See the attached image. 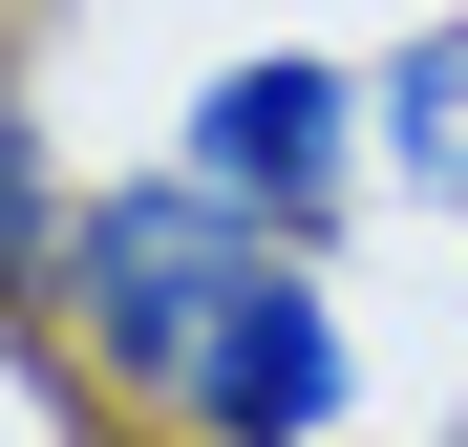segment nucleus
Listing matches in <instances>:
<instances>
[{"label":"nucleus","instance_id":"nucleus-1","mask_svg":"<svg viewBox=\"0 0 468 447\" xmlns=\"http://www.w3.org/2000/svg\"><path fill=\"white\" fill-rule=\"evenodd\" d=\"M256 256H277V235H256L234 192L149 171V192H86V213L43 235V320L86 341L107 384H149V405H171V362H192L213 320H234V277H256Z\"/></svg>","mask_w":468,"mask_h":447},{"label":"nucleus","instance_id":"nucleus-2","mask_svg":"<svg viewBox=\"0 0 468 447\" xmlns=\"http://www.w3.org/2000/svg\"><path fill=\"white\" fill-rule=\"evenodd\" d=\"M341 384H362V362H341V277L277 235L256 277H234V320L171 362V447H320Z\"/></svg>","mask_w":468,"mask_h":447},{"label":"nucleus","instance_id":"nucleus-3","mask_svg":"<svg viewBox=\"0 0 468 447\" xmlns=\"http://www.w3.org/2000/svg\"><path fill=\"white\" fill-rule=\"evenodd\" d=\"M171 171L320 256V213L362 192V86H341V64H298V43H256V64H213V86H192V149H171Z\"/></svg>","mask_w":468,"mask_h":447},{"label":"nucleus","instance_id":"nucleus-4","mask_svg":"<svg viewBox=\"0 0 468 447\" xmlns=\"http://www.w3.org/2000/svg\"><path fill=\"white\" fill-rule=\"evenodd\" d=\"M362 149H383V171H405L426 213H468V22H426V43L362 86Z\"/></svg>","mask_w":468,"mask_h":447},{"label":"nucleus","instance_id":"nucleus-5","mask_svg":"<svg viewBox=\"0 0 468 447\" xmlns=\"http://www.w3.org/2000/svg\"><path fill=\"white\" fill-rule=\"evenodd\" d=\"M43 235H64V149H43L22 86H0V277H43Z\"/></svg>","mask_w":468,"mask_h":447}]
</instances>
